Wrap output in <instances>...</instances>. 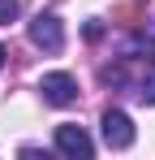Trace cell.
Masks as SVG:
<instances>
[{
	"label": "cell",
	"mask_w": 155,
	"mask_h": 160,
	"mask_svg": "<svg viewBox=\"0 0 155 160\" xmlns=\"http://www.w3.org/2000/svg\"><path fill=\"white\" fill-rule=\"evenodd\" d=\"M39 91H43V100L56 104V108L78 104V82H73V74H43V78H39Z\"/></svg>",
	"instance_id": "obj_4"
},
{
	"label": "cell",
	"mask_w": 155,
	"mask_h": 160,
	"mask_svg": "<svg viewBox=\"0 0 155 160\" xmlns=\"http://www.w3.org/2000/svg\"><path fill=\"white\" fill-rule=\"evenodd\" d=\"M56 152L60 156H73V160H91L95 156V143L82 126H56Z\"/></svg>",
	"instance_id": "obj_3"
},
{
	"label": "cell",
	"mask_w": 155,
	"mask_h": 160,
	"mask_svg": "<svg viewBox=\"0 0 155 160\" xmlns=\"http://www.w3.org/2000/svg\"><path fill=\"white\" fill-rule=\"evenodd\" d=\"M0 65H4V48H0Z\"/></svg>",
	"instance_id": "obj_7"
},
{
	"label": "cell",
	"mask_w": 155,
	"mask_h": 160,
	"mask_svg": "<svg viewBox=\"0 0 155 160\" xmlns=\"http://www.w3.org/2000/svg\"><path fill=\"white\" fill-rule=\"evenodd\" d=\"M17 9H22L17 0H0V26H9V22L17 18Z\"/></svg>",
	"instance_id": "obj_6"
},
{
	"label": "cell",
	"mask_w": 155,
	"mask_h": 160,
	"mask_svg": "<svg viewBox=\"0 0 155 160\" xmlns=\"http://www.w3.org/2000/svg\"><path fill=\"white\" fill-rule=\"evenodd\" d=\"M138 100L142 104H155V74H147V78L138 82Z\"/></svg>",
	"instance_id": "obj_5"
},
{
	"label": "cell",
	"mask_w": 155,
	"mask_h": 160,
	"mask_svg": "<svg viewBox=\"0 0 155 160\" xmlns=\"http://www.w3.org/2000/svg\"><path fill=\"white\" fill-rule=\"evenodd\" d=\"M30 43L43 48V52H60V48H65V26H60V18H56V13H39V18L30 22Z\"/></svg>",
	"instance_id": "obj_2"
},
{
	"label": "cell",
	"mask_w": 155,
	"mask_h": 160,
	"mask_svg": "<svg viewBox=\"0 0 155 160\" xmlns=\"http://www.w3.org/2000/svg\"><path fill=\"white\" fill-rule=\"evenodd\" d=\"M99 134L103 143L112 147V152H125V147H134V121H129V112H121V108H108L99 121Z\"/></svg>",
	"instance_id": "obj_1"
}]
</instances>
